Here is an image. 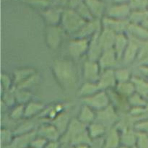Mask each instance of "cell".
<instances>
[{
  "instance_id": "6da1fadb",
  "label": "cell",
  "mask_w": 148,
  "mask_h": 148,
  "mask_svg": "<svg viewBox=\"0 0 148 148\" xmlns=\"http://www.w3.org/2000/svg\"><path fill=\"white\" fill-rule=\"evenodd\" d=\"M51 70L58 85L64 90L73 89L77 85V69L70 59H55L51 64Z\"/></svg>"
},
{
  "instance_id": "7a4b0ae2",
  "label": "cell",
  "mask_w": 148,
  "mask_h": 148,
  "mask_svg": "<svg viewBox=\"0 0 148 148\" xmlns=\"http://www.w3.org/2000/svg\"><path fill=\"white\" fill-rule=\"evenodd\" d=\"M86 22L77 12L76 10L69 8L64 10L60 26L66 34L74 37L79 33Z\"/></svg>"
},
{
  "instance_id": "3957f363",
  "label": "cell",
  "mask_w": 148,
  "mask_h": 148,
  "mask_svg": "<svg viewBox=\"0 0 148 148\" xmlns=\"http://www.w3.org/2000/svg\"><path fill=\"white\" fill-rule=\"evenodd\" d=\"M81 101L82 104L88 106L96 112L102 111L111 105V100L108 92L104 90L99 91L91 96L82 98Z\"/></svg>"
},
{
  "instance_id": "277c9868",
  "label": "cell",
  "mask_w": 148,
  "mask_h": 148,
  "mask_svg": "<svg viewBox=\"0 0 148 148\" xmlns=\"http://www.w3.org/2000/svg\"><path fill=\"white\" fill-rule=\"evenodd\" d=\"M65 33L60 25L46 26L45 30V42L49 49L56 50L61 46Z\"/></svg>"
},
{
  "instance_id": "5b68a950",
  "label": "cell",
  "mask_w": 148,
  "mask_h": 148,
  "mask_svg": "<svg viewBox=\"0 0 148 148\" xmlns=\"http://www.w3.org/2000/svg\"><path fill=\"white\" fill-rule=\"evenodd\" d=\"M89 39L73 38L68 43V52L69 56L74 59H79L87 54L89 47Z\"/></svg>"
},
{
  "instance_id": "8992f818",
  "label": "cell",
  "mask_w": 148,
  "mask_h": 148,
  "mask_svg": "<svg viewBox=\"0 0 148 148\" xmlns=\"http://www.w3.org/2000/svg\"><path fill=\"white\" fill-rule=\"evenodd\" d=\"M102 72L98 62L87 59L82 66V77L85 82H97Z\"/></svg>"
},
{
  "instance_id": "52a82bcc",
  "label": "cell",
  "mask_w": 148,
  "mask_h": 148,
  "mask_svg": "<svg viewBox=\"0 0 148 148\" xmlns=\"http://www.w3.org/2000/svg\"><path fill=\"white\" fill-rule=\"evenodd\" d=\"M131 12L129 3H116L107 9L105 16L117 20H129Z\"/></svg>"
},
{
  "instance_id": "ba28073f",
  "label": "cell",
  "mask_w": 148,
  "mask_h": 148,
  "mask_svg": "<svg viewBox=\"0 0 148 148\" xmlns=\"http://www.w3.org/2000/svg\"><path fill=\"white\" fill-rule=\"evenodd\" d=\"M118 121L116 110L112 105L108 106L105 109L97 112L95 121L105 126L106 128L114 127V125Z\"/></svg>"
},
{
  "instance_id": "9c48e42d",
  "label": "cell",
  "mask_w": 148,
  "mask_h": 148,
  "mask_svg": "<svg viewBox=\"0 0 148 148\" xmlns=\"http://www.w3.org/2000/svg\"><path fill=\"white\" fill-rule=\"evenodd\" d=\"M102 28V21L101 19L94 18L89 21H87L79 33L75 35L73 38L90 39L92 36L99 33Z\"/></svg>"
},
{
  "instance_id": "30bf717a",
  "label": "cell",
  "mask_w": 148,
  "mask_h": 148,
  "mask_svg": "<svg viewBox=\"0 0 148 148\" xmlns=\"http://www.w3.org/2000/svg\"><path fill=\"white\" fill-rule=\"evenodd\" d=\"M101 21H102L103 27L109 29L116 34L127 33V29L130 24L129 20H117L106 16H104L101 19Z\"/></svg>"
},
{
  "instance_id": "8fae6325",
  "label": "cell",
  "mask_w": 148,
  "mask_h": 148,
  "mask_svg": "<svg viewBox=\"0 0 148 148\" xmlns=\"http://www.w3.org/2000/svg\"><path fill=\"white\" fill-rule=\"evenodd\" d=\"M63 11L60 7H48L42 10L41 16L47 26L60 25Z\"/></svg>"
},
{
  "instance_id": "7c38bea8",
  "label": "cell",
  "mask_w": 148,
  "mask_h": 148,
  "mask_svg": "<svg viewBox=\"0 0 148 148\" xmlns=\"http://www.w3.org/2000/svg\"><path fill=\"white\" fill-rule=\"evenodd\" d=\"M114 69H106L102 71L101 76L97 82V85L100 90L107 91L115 88L117 81L116 79Z\"/></svg>"
},
{
  "instance_id": "4fadbf2b",
  "label": "cell",
  "mask_w": 148,
  "mask_h": 148,
  "mask_svg": "<svg viewBox=\"0 0 148 148\" xmlns=\"http://www.w3.org/2000/svg\"><path fill=\"white\" fill-rule=\"evenodd\" d=\"M119 62V61L113 49L103 51L98 61L102 71L106 69H114Z\"/></svg>"
},
{
  "instance_id": "5bb4252c",
  "label": "cell",
  "mask_w": 148,
  "mask_h": 148,
  "mask_svg": "<svg viewBox=\"0 0 148 148\" xmlns=\"http://www.w3.org/2000/svg\"><path fill=\"white\" fill-rule=\"evenodd\" d=\"M37 135L43 137L49 142H57L60 140L62 137L60 132L51 123V124H44L40 126L36 130Z\"/></svg>"
},
{
  "instance_id": "9a60e30c",
  "label": "cell",
  "mask_w": 148,
  "mask_h": 148,
  "mask_svg": "<svg viewBox=\"0 0 148 148\" xmlns=\"http://www.w3.org/2000/svg\"><path fill=\"white\" fill-rule=\"evenodd\" d=\"M139 51H140V42L130 38V43L123 55L121 62L125 64H132L135 60H137Z\"/></svg>"
},
{
  "instance_id": "2e32d148",
  "label": "cell",
  "mask_w": 148,
  "mask_h": 148,
  "mask_svg": "<svg viewBox=\"0 0 148 148\" xmlns=\"http://www.w3.org/2000/svg\"><path fill=\"white\" fill-rule=\"evenodd\" d=\"M116 35V33L113 32L112 30L103 27L101 32L98 33V42L103 50L105 51L113 49Z\"/></svg>"
},
{
  "instance_id": "e0dca14e",
  "label": "cell",
  "mask_w": 148,
  "mask_h": 148,
  "mask_svg": "<svg viewBox=\"0 0 148 148\" xmlns=\"http://www.w3.org/2000/svg\"><path fill=\"white\" fill-rule=\"evenodd\" d=\"M103 148L121 147V135L120 131L116 127L108 129L103 141Z\"/></svg>"
},
{
  "instance_id": "ac0fdd59",
  "label": "cell",
  "mask_w": 148,
  "mask_h": 148,
  "mask_svg": "<svg viewBox=\"0 0 148 148\" xmlns=\"http://www.w3.org/2000/svg\"><path fill=\"white\" fill-rule=\"evenodd\" d=\"M94 18L102 19L106 15V10L103 0H84Z\"/></svg>"
},
{
  "instance_id": "d6986e66",
  "label": "cell",
  "mask_w": 148,
  "mask_h": 148,
  "mask_svg": "<svg viewBox=\"0 0 148 148\" xmlns=\"http://www.w3.org/2000/svg\"><path fill=\"white\" fill-rule=\"evenodd\" d=\"M127 34L130 38L138 41L148 40V30L145 28L142 25L130 23L127 29Z\"/></svg>"
},
{
  "instance_id": "ffe728a7",
  "label": "cell",
  "mask_w": 148,
  "mask_h": 148,
  "mask_svg": "<svg viewBox=\"0 0 148 148\" xmlns=\"http://www.w3.org/2000/svg\"><path fill=\"white\" fill-rule=\"evenodd\" d=\"M129 43H130V38L127 33H119L116 35L113 50L115 52L119 61H121L122 59L123 55L127 49Z\"/></svg>"
},
{
  "instance_id": "44dd1931",
  "label": "cell",
  "mask_w": 148,
  "mask_h": 148,
  "mask_svg": "<svg viewBox=\"0 0 148 148\" xmlns=\"http://www.w3.org/2000/svg\"><path fill=\"white\" fill-rule=\"evenodd\" d=\"M98 33H97L96 35L92 36L90 39L89 47H88V50L86 54L87 57H88L87 59H89V60L91 61H95V62H98L102 53L103 52V50L99 42H98Z\"/></svg>"
},
{
  "instance_id": "7402d4cb",
  "label": "cell",
  "mask_w": 148,
  "mask_h": 148,
  "mask_svg": "<svg viewBox=\"0 0 148 148\" xmlns=\"http://www.w3.org/2000/svg\"><path fill=\"white\" fill-rule=\"evenodd\" d=\"M77 115L78 116L77 119L81 123L88 126L93 123L94 121H95L97 112L91 108L88 107V106L82 104V107H80V109H79Z\"/></svg>"
},
{
  "instance_id": "603a6c76",
  "label": "cell",
  "mask_w": 148,
  "mask_h": 148,
  "mask_svg": "<svg viewBox=\"0 0 148 148\" xmlns=\"http://www.w3.org/2000/svg\"><path fill=\"white\" fill-rule=\"evenodd\" d=\"M114 90L126 99H128L136 92L135 87L132 80L124 82H118L114 88Z\"/></svg>"
},
{
  "instance_id": "cb8c5ba5",
  "label": "cell",
  "mask_w": 148,
  "mask_h": 148,
  "mask_svg": "<svg viewBox=\"0 0 148 148\" xmlns=\"http://www.w3.org/2000/svg\"><path fill=\"white\" fill-rule=\"evenodd\" d=\"M45 108L46 106L42 103L31 101L25 105V118L30 119L36 116H39Z\"/></svg>"
},
{
  "instance_id": "d4e9b609",
  "label": "cell",
  "mask_w": 148,
  "mask_h": 148,
  "mask_svg": "<svg viewBox=\"0 0 148 148\" xmlns=\"http://www.w3.org/2000/svg\"><path fill=\"white\" fill-rule=\"evenodd\" d=\"M121 147H133L136 145L137 132L134 130L124 129L120 131Z\"/></svg>"
},
{
  "instance_id": "484cf974",
  "label": "cell",
  "mask_w": 148,
  "mask_h": 148,
  "mask_svg": "<svg viewBox=\"0 0 148 148\" xmlns=\"http://www.w3.org/2000/svg\"><path fill=\"white\" fill-rule=\"evenodd\" d=\"M71 120L72 119H70L68 114L64 111L62 114H59L54 119L52 120L51 124L57 129L61 135L62 136L67 130Z\"/></svg>"
},
{
  "instance_id": "4316f807",
  "label": "cell",
  "mask_w": 148,
  "mask_h": 148,
  "mask_svg": "<svg viewBox=\"0 0 148 148\" xmlns=\"http://www.w3.org/2000/svg\"><path fill=\"white\" fill-rule=\"evenodd\" d=\"M36 74V71L32 68H23L15 70L13 76L14 87L20 85Z\"/></svg>"
},
{
  "instance_id": "83f0119b",
  "label": "cell",
  "mask_w": 148,
  "mask_h": 148,
  "mask_svg": "<svg viewBox=\"0 0 148 148\" xmlns=\"http://www.w3.org/2000/svg\"><path fill=\"white\" fill-rule=\"evenodd\" d=\"M99 91L101 90L97 85V82H85L78 89L77 95L82 99L91 96Z\"/></svg>"
},
{
  "instance_id": "f1b7e54d",
  "label": "cell",
  "mask_w": 148,
  "mask_h": 148,
  "mask_svg": "<svg viewBox=\"0 0 148 148\" xmlns=\"http://www.w3.org/2000/svg\"><path fill=\"white\" fill-rule=\"evenodd\" d=\"M87 130L92 140L101 138L106 133L107 131V128L105 126L97 121H94L93 123L87 126Z\"/></svg>"
},
{
  "instance_id": "f546056e",
  "label": "cell",
  "mask_w": 148,
  "mask_h": 148,
  "mask_svg": "<svg viewBox=\"0 0 148 148\" xmlns=\"http://www.w3.org/2000/svg\"><path fill=\"white\" fill-rule=\"evenodd\" d=\"M132 81L135 87L136 92L148 101V79L133 76Z\"/></svg>"
},
{
  "instance_id": "4dcf8cb0",
  "label": "cell",
  "mask_w": 148,
  "mask_h": 148,
  "mask_svg": "<svg viewBox=\"0 0 148 148\" xmlns=\"http://www.w3.org/2000/svg\"><path fill=\"white\" fill-rule=\"evenodd\" d=\"M14 90L17 104L25 105L31 101L33 95L28 90L18 89V88H14Z\"/></svg>"
},
{
  "instance_id": "1f68e13d",
  "label": "cell",
  "mask_w": 148,
  "mask_h": 148,
  "mask_svg": "<svg viewBox=\"0 0 148 148\" xmlns=\"http://www.w3.org/2000/svg\"><path fill=\"white\" fill-rule=\"evenodd\" d=\"M148 18V10H132L129 17V21L133 24L141 25L146 19Z\"/></svg>"
},
{
  "instance_id": "d6a6232c",
  "label": "cell",
  "mask_w": 148,
  "mask_h": 148,
  "mask_svg": "<svg viewBox=\"0 0 148 148\" xmlns=\"http://www.w3.org/2000/svg\"><path fill=\"white\" fill-rule=\"evenodd\" d=\"M127 101L130 108H145L148 103V101L137 92L129 98Z\"/></svg>"
},
{
  "instance_id": "836d02e7",
  "label": "cell",
  "mask_w": 148,
  "mask_h": 148,
  "mask_svg": "<svg viewBox=\"0 0 148 148\" xmlns=\"http://www.w3.org/2000/svg\"><path fill=\"white\" fill-rule=\"evenodd\" d=\"M14 88L10 90L1 92V103L7 107H14L17 105L15 95H14Z\"/></svg>"
},
{
  "instance_id": "e575fe53",
  "label": "cell",
  "mask_w": 148,
  "mask_h": 148,
  "mask_svg": "<svg viewBox=\"0 0 148 148\" xmlns=\"http://www.w3.org/2000/svg\"><path fill=\"white\" fill-rule=\"evenodd\" d=\"M116 79L118 82H124L131 81L132 78L131 72L127 68H119L114 69Z\"/></svg>"
},
{
  "instance_id": "d590c367",
  "label": "cell",
  "mask_w": 148,
  "mask_h": 148,
  "mask_svg": "<svg viewBox=\"0 0 148 148\" xmlns=\"http://www.w3.org/2000/svg\"><path fill=\"white\" fill-rule=\"evenodd\" d=\"M10 118L12 121H17L25 118V105L17 104L12 107L10 112Z\"/></svg>"
},
{
  "instance_id": "8d00e7d4",
  "label": "cell",
  "mask_w": 148,
  "mask_h": 148,
  "mask_svg": "<svg viewBox=\"0 0 148 148\" xmlns=\"http://www.w3.org/2000/svg\"><path fill=\"white\" fill-rule=\"evenodd\" d=\"M1 92L10 90L14 88V79L7 73L2 72L1 75Z\"/></svg>"
},
{
  "instance_id": "74e56055",
  "label": "cell",
  "mask_w": 148,
  "mask_h": 148,
  "mask_svg": "<svg viewBox=\"0 0 148 148\" xmlns=\"http://www.w3.org/2000/svg\"><path fill=\"white\" fill-rule=\"evenodd\" d=\"M15 137L14 133L8 129L1 128V142L2 147L7 146L12 143Z\"/></svg>"
},
{
  "instance_id": "f35d334b",
  "label": "cell",
  "mask_w": 148,
  "mask_h": 148,
  "mask_svg": "<svg viewBox=\"0 0 148 148\" xmlns=\"http://www.w3.org/2000/svg\"><path fill=\"white\" fill-rule=\"evenodd\" d=\"M34 125L32 122H25L23 123L21 125L19 126L18 128L16 129L14 131V135L15 136H19V135H23V134H29V133H31L35 131L34 130Z\"/></svg>"
},
{
  "instance_id": "ab89813d",
  "label": "cell",
  "mask_w": 148,
  "mask_h": 148,
  "mask_svg": "<svg viewBox=\"0 0 148 148\" xmlns=\"http://www.w3.org/2000/svg\"><path fill=\"white\" fill-rule=\"evenodd\" d=\"M75 10H76L77 12L84 20H86V21H89V20L94 19L93 16L92 15L90 11V10L88 9V7H87L85 3L84 2V1L83 2L81 3L78 7H77Z\"/></svg>"
},
{
  "instance_id": "60d3db41",
  "label": "cell",
  "mask_w": 148,
  "mask_h": 148,
  "mask_svg": "<svg viewBox=\"0 0 148 148\" xmlns=\"http://www.w3.org/2000/svg\"><path fill=\"white\" fill-rule=\"evenodd\" d=\"M137 132L136 147L137 148H148V134L145 132Z\"/></svg>"
},
{
  "instance_id": "b9f144b4",
  "label": "cell",
  "mask_w": 148,
  "mask_h": 148,
  "mask_svg": "<svg viewBox=\"0 0 148 148\" xmlns=\"http://www.w3.org/2000/svg\"><path fill=\"white\" fill-rule=\"evenodd\" d=\"M49 141L40 136H36L30 143V147L33 148H44L47 145Z\"/></svg>"
},
{
  "instance_id": "7bdbcfd3",
  "label": "cell",
  "mask_w": 148,
  "mask_h": 148,
  "mask_svg": "<svg viewBox=\"0 0 148 148\" xmlns=\"http://www.w3.org/2000/svg\"><path fill=\"white\" fill-rule=\"evenodd\" d=\"M134 130L138 132H145L148 134V119L138 121L134 125Z\"/></svg>"
},
{
  "instance_id": "ee69618b",
  "label": "cell",
  "mask_w": 148,
  "mask_h": 148,
  "mask_svg": "<svg viewBox=\"0 0 148 148\" xmlns=\"http://www.w3.org/2000/svg\"><path fill=\"white\" fill-rule=\"evenodd\" d=\"M60 147V144H59V141L57 142H49L47 145L44 148H59Z\"/></svg>"
},
{
  "instance_id": "f6af8a7d",
  "label": "cell",
  "mask_w": 148,
  "mask_h": 148,
  "mask_svg": "<svg viewBox=\"0 0 148 148\" xmlns=\"http://www.w3.org/2000/svg\"><path fill=\"white\" fill-rule=\"evenodd\" d=\"M140 70L148 79V66H140Z\"/></svg>"
},
{
  "instance_id": "bcb514c9",
  "label": "cell",
  "mask_w": 148,
  "mask_h": 148,
  "mask_svg": "<svg viewBox=\"0 0 148 148\" xmlns=\"http://www.w3.org/2000/svg\"><path fill=\"white\" fill-rule=\"evenodd\" d=\"M139 62H140V66H148V56H146L143 59H142V60H140Z\"/></svg>"
},
{
  "instance_id": "7dc6e473",
  "label": "cell",
  "mask_w": 148,
  "mask_h": 148,
  "mask_svg": "<svg viewBox=\"0 0 148 148\" xmlns=\"http://www.w3.org/2000/svg\"><path fill=\"white\" fill-rule=\"evenodd\" d=\"M73 148H90V145L89 144H81L78 145L74 146Z\"/></svg>"
},
{
  "instance_id": "c3c4849f",
  "label": "cell",
  "mask_w": 148,
  "mask_h": 148,
  "mask_svg": "<svg viewBox=\"0 0 148 148\" xmlns=\"http://www.w3.org/2000/svg\"><path fill=\"white\" fill-rule=\"evenodd\" d=\"M141 25L145 27V28L147 29V30H148V18L146 19V20H145V21L143 22Z\"/></svg>"
},
{
  "instance_id": "681fc988",
  "label": "cell",
  "mask_w": 148,
  "mask_h": 148,
  "mask_svg": "<svg viewBox=\"0 0 148 148\" xmlns=\"http://www.w3.org/2000/svg\"><path fill=\"white\" fill-rule=\"evenodd\" d=\"M120 148H137L136 146H133V147H121Z\"/></svg>"
},
{
  "instance_id": "f907efd6",
  "label": "cell",
  "mask_w": 148,
  "mask_h": 148,
  "mask_svg": "<svg viewBox=\"0 0 148 148\" xmlns=\"http://www.w3.org/2000/svg\"><path fill=\"white\" fill-rule=\"evenodd\" d=\"M145 110H146V111H148V103H147V106H146V108H145Z\"/></svg>"
},
{
  "instance_id": "816d5d0a",
  "label": "cell",
  "mask_w": 148,
  "mask_h": 148,
  "mask_svg": "<svg viewBox=\"0 0 148 148\" xmlns=\"http://www.w3.org/2000/svg\"><path fill=\"white\" fill-rule=\"evenodd\" d=\"M26 148H33V147H30V146H28V147H26Z\"/></svg>"
}]
</instances>
